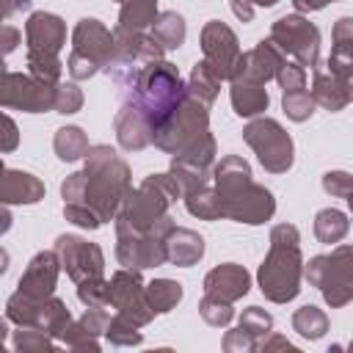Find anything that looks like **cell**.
Listing matches in <instances>:
<instances>
[{"mask_svg":"<svg viewBox=\"0 0 353 353\" xmlns=\"http://www.w3.org/2000/svg\"><path fill=\"white\" fill-rule=\"evenodd\" d=\"M130 190H132L130 165L108 143L91 146L83 171H74L61 182L63 204L88 207L99 215L102 223L116 221Z\"/></svg>","mask_w":353,"mask_h":353,"instance_id":"1","label":"cell"},{"mask_svg":"<svg viewBox=\"0 0 353 353\" xmlns=\"http://www.w3.org/2000/svg\"><path fill=\"white\" fill-rule=\"evenodd\" d=\"M301 232L292 223H276L270 229V248L256 270V284L270 303H290L301 292L303 279Z\"/></svg>","mask_w":353,"mask_h":353,"instance_id":"2","label":"cell"},{"mask_svg":"<svg viewBox=\"0 0 353 353\" xmlns=\"http://www.w3.org/2000/svg\"><path fill=\"white\" fill-rule=\"evenodd\" d=\"M182 199V188L174 174H149L138 188H132L116 215V234H146L157 229L171 204Z\"/></svg>","mask_w":353,"mask_h":353,"instance_id":"3","label":"cell"},{"mask_svg":"<svg viewBox=\"0 0 353 353\" xmlns=\"http://www.w3.org/2000/svg\"><path fill=\"white\" fill-rule=\"evenodd\" d=\"M185 88H188V83L182 80L179 69L171 61L160 58V61L149 63L135 77V83L127 88L130 91L127 99H132L149 116V121L157 127L179 105V99L185 97Z\"/></svg>","mask_w":353,"mask_h":353,"instance_id":"4","label":"cell"},{"mask_svg":"<svg viewBox=\"0 0 353 353\" xmlns=\"http://www.w3.org/2000/svg\"><path fill=\"white\" fill-rule=\"evenodd\" d=\"M303 276L331 309L347 306L353 301V245H336L331 254L312 256L303 265Z\"/></svg>","mask_w":353,"mask_h":353,"instance_id":"5","label":"cell"},{"mask_svg":"<svg viewBox=\"0 0 353 353\" xmlns=\"http://www.w3.org/2000/svg\"><path fill=\"white\" fill-rule=\"evenodd\" d=\"M207 135H210L207 105H201L185 94L179 99V105L154 127V146L174 157V154L188 152Z\"/></svg>","mask_w":353,"mask_h":353,"instance_id":"6","label":"cell"},{"mask_svg":"<svg viewBox=\"0 0 353 353\" xmlns=\"http://www.w3.org/2000/svg\"><path fill=\"white\" fill-rule=\"evenodd\" d=\"M113 36H116V52H113V61L105 66V74L119 85V88H130L135 83V77L154 61L163 58L165 47L146 30L141 33H130V30H121V28H113Z\"/></svg>","mask_w":353,"mask_h":353,"instance_id":"7","label":"cell"},{"mask_svg":"<svg viewBox=\"0 0 353 353\" xmlns=\"http://www.w3.org/2000/svg\"><path fill=\"white\" fill-rule=\"evenodd\" d=\"M243 141L254 149L268 174H287L295 163V143L290 132L270 116H256L243 127Z\"/></svg>","mask_w":353,"mask_h":353,"instance_id":"8","label":"cell"},{"mask_svg":"<svg viewBox=\"0 0 353 353\" xmlns=\"http://www.w3.org/2000/svg\"><path fill=\"white\" fill-rule=\"evenodd\" d=\"M270 39L281 47L284 55H292V61H298L301 66H320V30L303 14L295 11L279 17L270 25Z\"/></svg>","mask_w":353,"mask_h":353,"instance_id":"9","label":"cell"},{"mask_svg":"<svg viewBox=\"0 0 353 353\" xmlns=\"http://www.w3.org/2000/svg\"><path fill=\"white\" fill-rule=\"evenodd\" d=\"M55 94L58 85L44 83L33 77L30 72H3V85H0V105L6 110H22V113H44L55 110Z\"/></svg>","mask_w":353,"mask_h":353,"instance_id":"10","label":"cell"},{"mask_svg":"<svg viewBox=\"0 0 353 353\" xmlns=\"http://www.w3.org/2000/svg\"><path fill=\"white\" fill-rule=\"evenodd\" d=\"M174 229L171 215L152 232L146 234H116V259L121 268L132 270H146V268H160L168 262L165 251V234Z\"/></svg>","mask_w":353,"mask_h":353,"instance_id":"11","label":"cell"},{"mask_svg":"<svg viewBox=\"0 0 353 353\" xmlns=\"http://www.w3.org/2000/svg\"><path fill=\"white\" fill-rule=\"evenodd\" d=\"M108 295H110V306L116 309V314H121L138 328L149 325L152 317L157 314L146 301V284L141 279V270H132V268L116 270L108 279Z\"/></svg>","mask_w":353,"mask_h":353,"instance_id":"12","label":"cell"},{"mask_svg":"<svg viewBox=\"0 0 353 353\" xmlns=\"http://www.w3.org/2000/svg\"><path fill=\"white\" fill-rule=\"evenodd\" d=\"M221 204H223V218L237 221V223H248V226H259L265 221L273 218L276 212V199L265 185H256L254 179L223 190L221 193Z\"/></svg>","mask_w":353,"mask_h":353,"instance_id":"13","label":"cell"},{"mask_svg":"<svg viewBox=\"0 0 353 353\" xmlns=\"http://www.w3.org/2000/svg\"><path fill=\"white\" fill-rule=\"evenodd\" d=\"M201 52H204V61L218 72V77L232 83L243 50H240L237 33H234L226 22L210 19V22L201 28Z\"/></svg>","mask_w":353,"mask_h":353,"instance_id":"14","label":"cell"},{"mask_svg":"<svg viewBox=\"0 0 353 353\" xmlns=\"http://www.w3.org/2000/svg\"><path fill=\"white\" fill-rule=\"evenodd\" d=\"M55 254L61 259V268L72 281L105 276V254L97 243H88L77 234H58L55 237Z\"/></svg>","mask_w":353,"mask_h":353,"instance_id":"15","label":"cell"},{"mask_svg":"<svg viewBox=\"0 0 353 353\" xmlns=\"http://www.w3.org/2000/svg\"><path fill=\"white\" fill-rule=\"evenodd\" d=\"M284 61H287V55L281 52V47L270 36L259 39L256 47H251L240 55V63H237V72L232 80H248V83L265 85L268 80H276Z\"/></svg>","mask_w":353,"mask_h":353,"instance_id":"16","label":"cell"},{"mask_svg":"<svg viewBox=\"0 0 353 353\" xmlns=\"http://www.w3.org/2000/svg\"><path fill=\"white\" fill-rule=\"evenodd\" d=\"M72 50L91 58L105 72V66L113 61V52H116V36L99 19L83 17L72 30Z\"/></svg>","mask_w":353,"mask_h":353,"instance_id":"17","label":"cell"},{"mask_svg":"<svg viewBox=\"0 0 353 353\" xmlns=\"http://www.w3.org/2000/svg\"><path fill=\"white\" fill-rule=\"evenodd\" d=\"M113 132H116V141L124 152H141L149 143H154V124L132 99H124L121 108L116 110Z\"/></svg>","mask_w":353,"mask_h":353,"instance_id":"18","label":"cell"},{"mask_svg":"<svg viewBox=\"0 0 353 353\" xmlns=\"http://www.w3.org/2000/svg\"><path fill=\"white\" fill-rule=\"evenodd\" d=\"M61 259L52 251H39L25 273L19 276V284H17V292H22L25 298H33V301H44V298H52L55 295V284H58V273H61Z\"/></svg>","mask_w":353,"mask_h":353,"instance_id":"19","label":"cell"},{"mask_svg":"<svg viewBox=\"0 0 353 353\" xmlns=\"http://www.w3.org/2000/svg\"><path fill=\"white\" fill-rule=\"evenodd\" d=\"M25 44L28 52L58 55L66 44V22L50 11H33L25 22Z\"/></svg>","mask_w":353,"mask_h":353,"instance_id":"20","label":"cell"},{"mask_svg":"<svg viewBox=\"0 0 353 353\" xmlns=\"http://www.w3.org/2000/svg\"><path fill=\"white\" fill-rule=\"evenodd\" d=\"M248 290H251V276L237 262L215 265L204 276V295H212V298H221V301H229V303L248 295Z\"/></svg>","mask_w":353,"mask_h":353,"instance_id":"21","label":"cell"},{"mask_svg":"<svg viewBox=\"0 0 353 353\" xmlns=\"http://www.w3.org/2000/svg\"><path fill=\"white\" fill-rule=\"evenodd\" d=\"M0 199L3 204H36L44 199V182L19 168H3L0 179Z\"/></svg>","mask_w":353,"mask_h":353,"instance_id":"22","label":"cell"},{"mask_svg":"<svg viewBox=\"0 0 353 353\" xmlns=\"http://www.w3.org/2000/svg\"><path fill=\"white\" fill-rule=\"evenodd\" d=\"M165 251H168V262L176 268H190L204 256V237L193 229L185 226H174L165 234Z\"/></svg>","mask_w":353,"mask_h":353,"instance_id":"23","label":"cell"},{"mask_svg":"<svg viewBox=\"0 0 353 353\" xmlns=\"http://www.w3.org/2000/svg\"><path fill=\"white\" fill-rule=\"evenodd\" d=\"M312 97L320 108L331 110V113H339L345 110L353 99L347 94V88L342 85V80L336 74L328 72V66H314V77H312Z\"/></svg>","mask_w":353,"mask_h":353,"instance_id":"24","label":"cell"},{"mask_svg":"<svg viewBox=\"0 0 353 353\" xmlns=\"http://www.w3.org/2000/svg\"><path fill=\"white\" fill-rule=\"evenodd\" d=\"M229 99H232V108L240 119H256L270 105L268 88L259 85V83H248V80H232Z\"/></svg>","mask_w":353,"mask_h":353,"instance_id":"25","label":"cell"},{"mask_svg":"<svg viewBox=\"0 0 353 353\" xmlns=\"http://www.w3.org/2000/svg\"><path fill=\"white\" fill-rule=\"evenodd\" d=\"M221 77H218V72L201 58V61H196L193 63V69H190V77H188V88H185V94L190 97V99H196V102H201V105H212L215 99H218V91H221Z\"/></svg>","mask_w":353,"mask_h":353,"instance_id":"26","label":"cell"},{"mask_svg":"<svg viewBox=\"0 0 353 353\" xmlns=\"http://www.w3.org/2000/svg\"><path fill=\"white\" fill-rule=\"evenodd\" d=\"M157 17H160L157 0H124L119 8V25L116 28L130 30V33H141V30L152 28Z\"/></svg>","mask_w":353,"mask_h":353,"instance_id":"27","label":"cell"},{"mask_svg":"<svg viewBox=\"0 0 353 353\" xmlns=\"http://www.w3.org/2000/svg\"><path fill=\"white\" fill-rule=\"evenodd\" d=\"M185 210L193 215V218H201V221H221L223 218V204H221V193L218 188L210 182L193 193H185Z\"/></svg>","mask_w":353,"mask_h":353,"instance_id":"28","label":"cell"},{"mask_svg":"<svg viewBox=\"0 0 353 353\" xmlns=\"http://www.w3.org/2000/svg\"><path fill=\"white\" fill-rule=\"evenodd\" d=\"M52 149H55L58 160H63V163H74V160H80V157L88 154L91 143H88V135H85L80 127L66 124V127H58V130H55Z\"/></svg>","mask_w":353,"mask_h":353,"instance_id":"29","label":"cell"},{"mask_svg":"<svg viewBox=\"0 0 353 353\" xmlns=\"http://www.w3.org/2000/svg\"><path fill=\"white\" fill-rule=\"evenodd\" d=\"M350 232V221L342 210L336 207H325L314 215V237L325 245H334V243H342Z\"/></svg>","mask_w":353,"mask_h":353,"instance_id":"30","label":"cell"},{"mask_svg":"<svg viewBox=\"0 0 353 353\" xmlns=\"http://www.w3.org/2000/svg\"><path fill=\"white\" fill-rule=\"evenodd\" d=\"M331 66H353V17H339L331 30Z\"/></svg>","mask_w":353,"mask_h":353,"instance_id":"31","label":"cell"},{"mask_svg":"<svg viewBox=\"0 0 353 353\" xmlns=\"http://www.w3.org/2000/svg\"><path fill=\"white\" fill-rule=\"evenodd\" d=\"M152 36L165 50H179L185 44V36H188V28H185L182 14H176V11H160V17L152 25Z\"/></svg>","mask_w":353,"mask_h":353,"instance_id":"32","label":"cell"},{"mask_svg":"<svg viewBox=\"0 0 353 353\" xmlns=\"http://www.w3.org/2000/svg\"><path fill=\"white\" fill-rule=\"evenodd\" d=\"M146 301L157 314H165L182 301V284L174 279H152L146 284Z\"/></svg>","mask_w":353,"mask_h":353,"instance_id":"33","label":"cell"},{"mask_svg":"<svg viewBox=\"0 0 353 353\" xmlns=\"http://www.w3.org/2000/svg\"><path fill=\"white\" fill-rule=\"evenodd\" d=\"M292 331H298L303 339L314 342V339L325 336V331H328V314L323 309L306 303V306H301V309L292 312Z\"/></svg>","mask_w":353,"mask_h":353,"instance_id":"34","label":"cell"},{"mask_svg":"<svg viewBox=\"0 0 353 353\" xmlns=\"http://www.w3.org/2000/svg\"><path fill=\"white\" fill-rule=\"evenodd\" d=\"M11 345L17 353H41V350H52L58 345V339L41 328H36V325H17Z\"/></svg>","mask_w":353,"mask_h":353,"instance_id":"35","label":"cell"},{"mask_svg":"<svg viewBox=\"0 0 353 353\" xmlns=\"http://www.w3.org/2000/svg\"><path fill=\"white\" fill-rule=\"evenodd\" d=\"M281 108H284L287 119H292V121L301 124V121H309V119H312L317 102H314L312 91L298 88V91H284V94H281Z\"/></svg>","mask_w":353,"mask_h":353,"instance_id":"36","label":"cell"},{"mask_svg":"<svg viewBox=\"0 0 353 353\" xmlns=\"http://www.w3.org/2000/svg\"><path fill=\"white\" fill-rule=\"evenodd\" d=\"M28 72L44 83H52L58 85L61 83V72H63V63L58 55H47V52H28Z\"/></svg>","mask_w":353,"mask_h":353,"instance_id":"37","label":"cell"},{"mask_svg":"<svg viewBox=\"0 0 353 353\" xmlns=\"http://www.w3.org/2000/svg\"><path fill=\"white\" fill-rule=\"evenodd\" d=\"M199 314L207 325L212 328H226L232 320H234V309L229 301H221V298H212V295H204L199 301Z\"/></svg>","mask_w":353,"mask_h":353,"instance_id":"38","label":"cell"},{"mask_svg":"<svg viewBox=\"0 0 353 353\" xmlns=\"http://www.w3.org/2000/svg\"><path fill=\"white\" fill-rule=\"evenodd\" d=\"M105 339L116 347H132V345H141L143 342V334L138 331V325H132L130 320H124L121 314H113L110 323H108V331H105Z\"/></svg>","mask_w":353,"mask_h":353,"instance_id":"39","label":"cell"},{"mask_svg":"<svg viewBox=\"0 0 353 353\" xmlns=\"http://www.w3.org/2000/svg\"><path fill=\"white\" fill-rule=\"evenodd\" d=\"M77 298H80L83 306H110L108 279L105 276H94V279L77 281Z\"/></svg>","mask_w":353,"mask_h":353,"instance_id":"40","label":"cell"},{"mask_svg":"<svg viewBox=\"0 0 353 353\" xmlns=\"http://www.w3.org/2000/svg\"><path fill=\"white\" fill-rule=\"evenodd\" d=\"M61 342L66 345V347H72V350H91V353H99V336H94L80 320H72L69 325H66V331L61 334Z\"/></svg>","mask_w":353,"mask_h":353,"instance_id":"41","label":"cell"},{"mask_svg":"<svg viewBox=\"0 0 353 353\" xmlns=\"http://www.w3.org/2000/svg\"><path fill=\"white\" fill-rule=\"evenodd\" d=\"M237 325H240V328H245L251 336L265 339V336L273 331V317H270L262 306H248V309H243V314H240Z\"/></svg>","mask_w":353,"mask_h":353,"instance_id":"42","label":"cell"},{"mask_svg":"<svg viewBox=\"0 0 353 353\" xmlns=\"http://www.w3.org/2000/svg\"><path fill=\"white\" fill-rule=\"evenodd\" d=\"M83 108V91L77 88V83H58V94H55V113L72 116Z\"/></svg>","mask_w":353,"mask_h":353,"instance_id":"43","label":"cell"},{"mask_svg":"<svg viewBox=\"0 0 353 353\" xmlns=\"http://www.w3.org/2000/svg\"><path fill=\"white\" fill-rule=\"evenodd\" d=\"M281 91H298L306 88V66H301L298 61H284L279 74H276Z\"/></svg>","mask_w":353,"mask_h":353,"instance_id":"44","label":"cell"},{"mask_svg":"<svg viewBox=\"0 0 353 353\" xmlns=\"http://www.w3.org/2000/svg\"><path fill=\"white\" fill-rule=\"evenodd\" d=\"M323 190L334 199H347L353 193V174L347 171H325L323 174Z\"/></svg>","mask_w":353,"mask_h":353,"instance_id":"45","label":"cell"},{"mask_svg":"<svg viewBox=\"0 0 353 353\" xmlns=\"http://www.w3.org/2000/svg\"><path fill=\"white\" fill-rule=\"evenodd\" d=\"M259 347V339L256 336H251L245 328H232V331H226L223 334V350L226 353H251V350H256Z\"/></svg>","mask_w":353,"mask_h":353,"instance_id":"46","label":"cell"},{"mask_svg":"<svg viewBox=\"0 0 353 353\" xmlns=\"http://www.w3.org/2000/svg\"><path fill=\"white\" fill-rule=\"evenodd\" d=\"M66 72H69V77H72V80H88V77H94V74H97V72H102V69H99L91 58H85V55H80V52L69 50Z\"/></svg>","mask_w":353,"mask_h":353,"instance_id":"47","label":"cell"},{"mask_svg":"<svg viewBox=\"0 0 353 353\" xmlns=\"http://www.w3.org/2000/svg\"><path fill=\"white\" fill-rule=\"evenodd\" d=\"M63 218H66L69 223L80 226V229H99V226H102V221H99V215H97L94 210L77 207V204H63Z\"/></svg>","mask_w":353,"mask_h":353,"instance_id":"48","label":"cell"},{"mask_svg":"<svg viewBox=\"0 0 353 353\" xmlns=\"http://www.w3.org/2000/svg\"><path fill=\"white\" fill-rule=\"evenodd\" d=\"M80 323L94 334V336H105L108 331V323H110V314L105 312V306H88L80 317Z\"/></svg>","mask_w":353,"mask_h":353,"instance_id":"49","label":"cell"},{"mask_svg":"<svg viewBox=\"0 0 353 353\" xmlns=\"http://www.w3.org/2000/svg\"><path fill=\"white\" fill-rule=\"evenodd\" d=\"M256 350H262V353H270V350H295V345H292L287 336L270 331L265 339H259V347H256Z\"/></svg>","mask_w":353,"mask_h":353,"instance_id":"50","label":"cell"},{"mask_svg":"<svg viewBox=\"0 0 353 353\" xmlns=\"http://www.w3.org/2000/svg\"><path fill=\"white\" fill-rule=\"evenodd\" d=\"M3 127H6V132H3V152L8 154V152L17 149V143H19V132H17V124H14V119H11L8 113L3 116Z\"/></svg>","mask_w":353,"mask_h":353,"instance_id":"51","label":"cell"},{"mask_svg":"<svg viewBox=\"0 0 353 353\" xmlns=\"http://www.w3.org/2000/svg\"><path fill=\"white\" fill-rule=\"evenodd\" d=\"M19 41H22V33H19L14 25H3V28H0V44H3V52H6V55L14 52Z\"/></svg>","mask_w":353,"mask_h":353,"instance_id":"52","label":"cell"},{"mask_svg":"<svg viewBox=\"0 0 353 353\" xmlns=\"http://www.w3.org/2000/svg\"><path fill=\"white\" fill-rule=\"evenodd\" d=\"M33 0H0V17L3 19H11L14 14H22V11H30Z\"/></svg>","mask_w":353,"mask_h":353,"instance_id":"53","label":"cell"},{"mask_svg":"<svg viewBox=\"0 0 353 353\" xmlns=\"http://www.w3.org/2000/svg\"><path fill=\"white\" fill-rule=\"evenodd\" d=\"M232 6V14L240 19V22H251L254 19V6L248 0H229Z\"/></svg>","mask_w":353,"mask_h":353,"instance_id":"54","label":"cell"},{"mask_svg":"<svg viewBox=\"0 0 353 353\" xmlns=\"http://www.w3.org/2000/svg\"><path fill=\"white\" fill-rule=\"evenodd\" d=\"M325 66H328L331 74H336V77L342 80V85L347 88V94H350V99H353V66H331V63H325Z\"/></svg>","mask_w":353,"mask_h":353,"instance_id":"55","label":"cell"},{"mask_svg":"<svg viewBox=\"0 0 353 353\" xmlns=\"http://www.w3.org/2000/svg\"><path fill=\"white\" fill-rule=\"evenodd\" d=\"M328 3H334V0H292V6H295V11H298V14L320 11V8H325Z\"/></svg>","mask_w":353,"mask_h":353,"instance_id":"56","label":"cell"},{"mask_svg":"<svg viewBox=\"0 0 353 353\" xmlns=\"http://www.w3.org/2000/svg\"><path fill=\"white\" fill-rule=\"evenodd\" d=\"M248 3H251V6H262V8H273L279 0H248Z\"/></svg>","mask_w":353,"mask_h":353,"instance_id":"57","label":"cell"},{"mask_svg":"<svg viewBox=\"0 0 353 353\" xmlns=\"http://www.w3.org/2000/svg\"><path fill=\"white\" fill-rule=\"evenodd\" d=\"M347 207H350V215H353V193L347 196Z\"/></svg>","mask_w":353,"mask_h":353,"instance_id":"58","label":"cell"},{"mask_svg":"<svg viewBox=\"0 0 353 353\" xmlns=\"http://www.w3.org/2000/svg\"><path fill=\"white\" fill-rule=\"evenodd\" d=\"M347 347H350V350H353V339H350V345H347Z\"/></svg>","mask_w":353,"mask_h":353,"instance_id":"59","label":"cell"},{"mask_svg":"<svg viewBox=\"0 0 353 353\" xmlns=\"http://www.w3.org/2000/svg\"><path fill=\"white\" fill-rule=\"evenodd\" d=\"M116 3H124V0H116Z\"/></svg>","mask_w":353,"mask_h":353,"instance_id":"60","label":"cell"}]
</instances>
